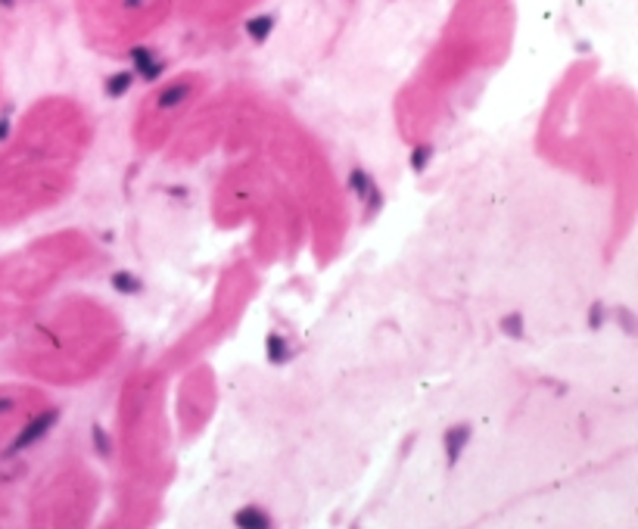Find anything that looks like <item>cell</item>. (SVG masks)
I'll use <instances>...</instances> for the list:
<instances>
[{
	"label": "cell",
	"instance_id": "8",
	"mask_svg": "<svg viewBox=\"0 0 638 529\" xmlns=\"http://www.w3.org/2000/svg\"><path fill=\"white\" fill-rule=\"evenodd\" d=\"M268 355H271V361H274V365H281V361L287 358V346H283L281 337H268Z\"/></svg>",
	"mask_w": 638,
	"mask_h": 529
},
{
	"label": "cell",
	"instance_id": "1",
	"mask_svg": "<svg viewBox=\"0 0 638 529\" xmlns=\"http://www.w3.org/2000/svg\"><path fill=\"white\" fill-rule=\"evenodd\" d=\"M56 424V411H47V414H41V417H35L31 420L29 427H25L22 433H19V439L13 442V452H16V448H25V445H31V442H38L44 436V433L50 430V427Z\"/></svg>",
	"mask_w": 638,
	"mask_h": 529
},
{
	"label": "cell",
	"instance_id": "4",
	"mask_svg": "<svg viewBox=\"0 0 638 529\" xmlns=\"http://www.w3.org/2000/svg\"><path fill=\"white\" fill-rule=\"evenodd\" d=\"M134 63H137V69L143 72V78H156L159 72H162V63L150 59V53H147V50H134Z\"/></svg>",
	"mask_w": 638,
	"mask_h": 529
},
{
	"label": "cell",
	"instance_id": "12",
	"mask_svg": "<svg viewBox=\"0 0 638 529\" xmlns=\"http://www.w3.org/2000/svg\"><path fill=\"white\" fill-rule=\"evenodd\" d=\"M427 156H430V150H427V146H421V150H414V153H411V162H414L417 169H423V162H427Z\"/></svg>",
	"mask_w": 638,
	"mask_h": 529
},
{
	"label": "cell",
	"instance_id": "3",
	"mask_svg": "<svg viewBox=\"0 0 638 529\" xmlns=\"http://www.w3.org/2000/svg\"><path fill=\"white\" fill-rule=\"evenodd\" d=\"M187 97H190V88H187V84H171L169 91L159 93L156 103H159V109H175V106L184 103Z\"/></svg>",
	"mask_w": 638,
	"mask_h": 529
},
{
	"label": "cell",
	"instance_id": "2",
	"mask_svg": "<svg viewBox=\"0 0 638 529\" xmlns=\"http://www.w3.org/2000/svg\"><path fill=\"white\" fill-rule=\"evenodd\" d=\"M467 436H470V427H451L449 433H445V452H449V461L455 464L458 458H461V448L467 445Z\"/></svg>",
	"mask_w": 638,
	"mask_h": 529
},
{
	"label": "cell",
	"instance_id": "9",
	"mask_svg": "<svg viewBox=\"0 0 638 529\" xmlns=\"http://www.w3.org/2000/svg\"><path fill=\"white\" fill-rule=\"evenodd\" d=\"M128 84H131V75H128V72H118L116 78H109V84H106V88H109L112 97H118V93L128 91Z\"/></svg>",
	"mask_w": 638,
	"mask_h": 529
},
{
	"label": "cell",
	"instance_id": "10",
	"mask_svg": "<svg viewBox=\"0 0 638 529\" xmlns=\"http://www.w3.org/2000/svg\"><path fill=\"white\" fill-rule=\"evenodd\" d=\"M112 284L122 286V293H134L137 290V280H131L128 274H116V277H112Z\"/></svg>",
	"mask_w": 638,
	"mask_h": 529
},
{
	"label": "cell",
	"instance_id": "7",
	"mask_svg": "<svg viewBox=\"0 0 638 529\" xmlns=\"http://www.w3.org/2000/svg\"><path fill=\"white\" fill-rule=\"evenodd\" d=\"M352 187H355L358 197H371V193H374V184H371V178L364 175V171H355V175H352Z\"/></svg>",
	"mask_w": 638,
	"mask_h": 529
},
{
	"label": "cell",
	"instance_id": "11",
	"mask_svg": "<svg viewBox=\"0 0 638 529\" xmlns=\"http://www.w3.org/2000/svg\"><path fill=\"white\" fill-rule=\"evenodd\" d=\"M501 327H504L508 333H514V337H520V318H517V314H514V318H504Z\"/></svg>",
	"mask_w": 638,
	"mask_h": 529
},
{
	"label": "cell",
	"instance_id": "6",
	"mask_svg": "<svg viewBox=\"0 0 638 529\" xmlns=\"http://www.w3.org/2000/svg\"><path fill=\"white\" fill-rule=\"evenodd\" d=\"M237 526H268V517H265L262 511H256V507H246V511L237 514Z\"/></svg>",
	"mask_w": 638,
	"mask_h": 529
},
{
	"label": "cell",
	"instance_id": "5",
	"mask_svg": "<svg viewBox=\"0 0 638 529\" xmlns=\"http://www.w3.org/2000/svg\"><path fill=\"white\" fill-rule=\"evenodd\" d=\"M246 31H249V38H256V41H265L271 31V19L268 16H256L246 22Z\"/></svg>",
	"mask_w": 638,
	"mask_h": 529
},
{
	"label": "cell",
	"instance_id": "13",
	"mask_svg": "<svg viewBox=\"0 0 638 529\" xmlns=\"http://www.w3.org/2000/svg\"><path fill=\"white\" fill-rule=\"evenodd\" d=\"M10 408H13V401H10V399H3V401H0V411H10Z\"/></svg>",
	"mask_w": 638,
	"mask_h": 529
}]
</instances>
